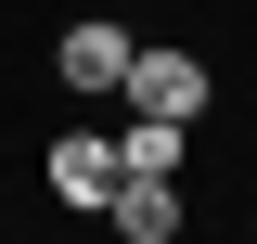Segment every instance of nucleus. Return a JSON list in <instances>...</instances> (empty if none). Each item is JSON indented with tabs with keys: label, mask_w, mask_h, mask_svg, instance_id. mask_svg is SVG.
Segmentation results:
<instances>
[{
	"label": "nucleus",
	"mask_w": 257,
	"mask_h": 244,
	"mask_svg": "<svg viewBox=\"0 0 257 244\" xmlns=\"http://www.w3.org/2000/svg\"><path fill=\"white\" fill-rule=\"evenodd\" d=\"M116 90H128V116H206V64H193V52H128V77H116Z\"/></svg>",
	"instance_id": "1"
},
{
	"label": "nucleus",
	"mask_w": 257,
	"mask_h": 244,
	"mask_svg": "<svg viewBox=\"0 0 257 244\" xmlns=\"http://www.w3.org/2000/svg\"><path fill=\"white\" fill-rule=\"evenodd\" d=\"M52 193L103 218V193H116V142H90V129H64V142H52Z\"/></svg>",
	"instance_id": "3"
},
{
	"label": "nucleus",
	"mask_w": 257,
	"mask_h": 244,
	"mask_svg": "<svg viewBox=\"0 0 257 244\" xmlns=\"http://www.w3.org/2000/svg\"><path fill=\"white\" fill-rule=\"evenodd\" d=\"M103 218H116L128 244H167V231H180V180H116V193H103Z\"/></svg>",
	"instance_id": "4"
},
{
	"label": "nucleus",
	"mask_w": 257,
	"mask_h": 244,
	"mask_svg": "<svg viewBox=\"0 0 257 244\" xmlns=\"http://www.w3.org/2000/svg\"><path fill=\"white\" fill-rule=\"evenodd\" d=\"M52 77H64V90H116V77H128V26H103V13H77V26L52 39Z\"/></svg>",
	"instance_id": "2"
},
{
	"label": "nucleus",
	"mask_w": 257,
	"mask_h": 244,
	"mask_svg": "<svg viewBox=\"0 0 257 244\" xmlns=\"http://www.w3.org/2000/svg\"><path fill=\"white\" fill-rule=\"evenodd\" d=\"M116 180H180V116H128L116 129Z\"/></svg>",
	"instance_id": "5"
}]
</instances>
